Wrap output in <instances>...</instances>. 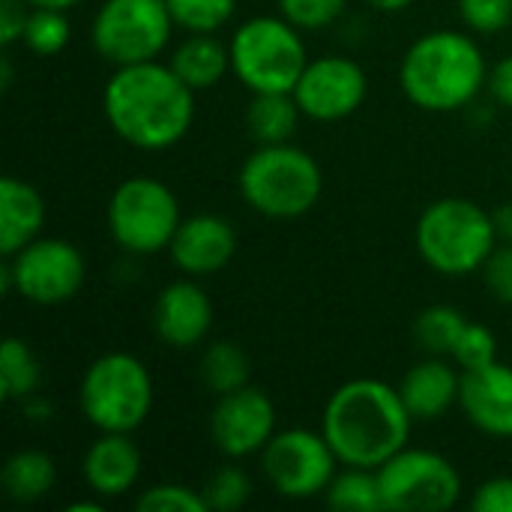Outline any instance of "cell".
<instances>
[{"label":"cell","instance_id":"6da1fadb","mask_svg":"<svg viewBox=\"0 0 512 512\" xmlns=\"http://www.w3.org/2000/svg\"><path fill=\"white\" fill-rule=\"evenodd\" d=\"M102 108L117 138L156 153L174 147L192 129L195 90L162 60L114 66L102 90Z\"/></svg>","mask_w":512,"mask_h":512},{"label":"cell","instance_id":"7a4b0ae2","mask_svg":"<svg viewBox=\"0 0 512 512\" xmlns=\"http://www.w3.org/2000/svg\"><path fill=\"white\" fill-rule=\"evenodd\" d=\"M414 423L399 387L378 378H354L336 387L321 414V432L336 459L372 471L408 447Z\"/></svg>","mask_w":512,"mask_h":512},{"label":"cell","instance_id":"3957f363","mask_svg":"<svg viewBox=\"0 0 512 512\" xmlns=\"http://www.w3.org/2000/svg\"><path fill=\"white\" fill-rule=\"evenodd\" d=\"M489 84L480 42L459 30H429L411 42L399 63L402 93L423 111L450 114L477 102Z\"/></svg>","mask_w":512,"mask_h":512},{"label":"cell","instance_id":"277c9868","mask_svg":"<svg viewBox=\"0 0 512 512\" xmlns=\"http://www.w3.org/2000/svg\"><path fill=\"white\" fill-rule=\"evenodd\" d=\"M417 252L441 276L480 273L495 252L498 231L489 210L468 198H438L417 219Z\"/></svg>","mask_w":512,"mask_h":512},{"label":"cell","instance_id":"5b68a950","mask_svg":"<svg viewBox=\"0 0 512 512\" xmlns=\"http://www.w3.org/2000/svg\"><path fill=\"white\" fill-rule=\"evenodd\" d=\"M237 186L255 213L267 219H300L318 204L324 174L312 153L291 141L258 144L243 162Z\"/></svg>","mask_w":512,"mask_h":512},{"label":"cell","instance_id":"8992f818","mask_svg":"<svg viewBox=\"0 0 512 512\" xmlns=\"http://www.w3.org/2000/svg\"><path fill=\"white\" fill-rule=\"evenodd\" d=\"M153 375L135 354L108 351L96 357L78 384V408L99 432H135L153 411Z\"/></svg>","mask_w":512,"mask_h":512},{"label":"cell","instance_id":"52a82bcc","mask_svg":"<svg viewBox=\"0 0 512 512\" xmlns=\"http://www.w3.org/2000/svg\"><path fill=\"white\" fill-rule=\"evenodd\" d=\"M231 45V72L249 93H294L309 51L300 27L282 15H255L246 18Z\"/></svg>","mask_w":512,"mask_h":512},{"label":"cell","instance_id":"ba28073f","mask_svg":"<svg viewBox=\"0 0 512 512\" xmlns=\"http://www.w3.org/2000/svg\"><path fill=\"white\" fill-rule=\"evenodd\" d=\"M111 240L129 255H159L171 246L183 213L168 183L156 177H126L108 198L105 210Z\"/></svg>","mask_w":512,"mask_h":512},{"label":"cell","instance_id":"9c48e42d","mask_svg":"<svg viewBox=\"0 0 512 512\" xmlns=\"http://www.w3.org/2000/svg\"><path fill=\"white\" fill-rule=\"evenodd\" d=\"M174 27L165 0H102L90 24V42L111 66H132L159 60Z\"/></svg>","mask_w":512,"mask_h":512},{"label":"cell","instance_id":"30bf717a","mask_svg":"<svg viewBox=\"0 0 512 512\" xmlns=\"http://www.w3.org/2000/svg\"><path fill=\"white\" fill-rule=\"evenodd\" d=\"M87 279V261L81 249L63 237H36L3 261L0 285L6 294H18L33 306L69 303Z\"/></svg>","mask_w":512,"mask_h":512},{"label":"cell","instance_id":"8fae6325","mask_svg":"<svg viewBox=\"0 0 512 512\" xmlns=\"http://www.w3.org/2000/svg\"><path fill=\"white\" fill-rule=\"evenodd\" d=\"M384 510L444 512L462 498V474L456 465L423 447H402L378 468Z\"/></svg>","mask_w":512,"mask_h":512},{"label":"cell","instance_id":"7c38bea8","mask_svg":"<svg viewBox=\"0 0 512 512\" xmlns=\"http://www.w3.org/2000/svg\"><path fill=\"white\" fill-rule=\"evenodd\" d=\"M342 462L336 459L324 432L282 429L261 450V471L270 489L291 501L318 498L333 483Z\"/></svg>","mask_w":512,"mask_h":512},{"label":"cell","instance_id":"4fadbf2b","mask_svg":"<svg viewBox=\"0 0 512 512\" xmlns=\"http://www.w3.org/2000/svg\"><path fill=\"white\" fill-rule=\"evenodd\" d=\"M369 93V78L366 69L342 54H324V57H309L297 87L294 99L303 111V117L318 120V123H336L360 111Z\"/></svg>","mask_w":512,"mask_h":512},{"label":"cell","instance_id":"5bb4252c","mask_svg":"<svg viewBox=\"0 0 512 512\" xmlns=\"http://www.w3.org/2000/svg\"><path fill=\"white\" fill-rule=\"evenodd\" d=\"M273 435L276 405L264 390L246 384L234 393L216 396L210 414V438L225 459L240 462L249 456H261Z\"/></svg>","mask_w":512,"mask_h":512},{"label":"cell","instance_id":"9a60e30c","mask_svg":"<svg viewBox=\"0 0 512 512\" xmlns=\"http://www.w3.org/2000/svg\"><path fill=\"white\" fill-rule=\"evenodd\" d=\"M153 330L162 345L174 351L198 348L213 330V303L207 291L192 279H177L156 294Z\"/></svg>","mask_w":512,"mask_h":512},{"label":"cell","instance_id":"2e32d148","mask_svg":"<svg viewBox=\"0 0 512 512\" xmlns=\"http://www.w3.org/2000/svg\"><path fill=\"white\" fill-rule=\"evenodd\" d=\"M234 252H237V231L225 216H216V213L183 216L168 246L174 267L192 279H204V276L225 270Z\"/></svg>","mask_w":512,"mask_h":512},{"label":"cell","instance_id":"e0dca14e","mask_svg":"<svg viewBox=\"0 0 512 512\" xmlns=\"http://www.w3.org/2000/svg\"><path fill=\"white\" fill-rule=\"evenodd\" d=\"M459 408L489 438H512V366L495 360L462 372Z\"/></svg>","mask_w":512,"mask_h":512},{"label":"cell","instance_id":"ac0fdd59","mask_svg":"<svg viewBox=\"0 0 512 512\" xmlns=\"http://www.w3.org/2000/svg\"><path fill=\"white\" fill-rule=\"evenodd\" d=\"M141 471L144 459L129 432H99L81 462L84 486L102 501L132 492L141 480Z\"/></svg>","mask_w":512,"mask_h":512},{"label":"cell","instance_id":"d6986e66","mask_svg":"<svg viewBox=\"0 0 512 512\" xmlns=\"http://www.w3.org/2000/svg\"><path fill=\"white\" fill-rule=\"evenodd\" d=\"M399 393L414 420H420V423L441 420L447 411H453L459 405L462 369L450 357L426 354V360H420L417 366H411L405 372Z\"/></svg>","mask_w":512,"mask_h":512},{"label":"cell","instance_id":"ffe728a7","mask_svg":"<svg viewBox=\"0 0 512 512\" xmlns=\"http://www.w3.org/2000/svg\"><path fill=\"white\" fill-rule=\"evenodd\" d=\"M45 201L36 186L21 177H3L0 183V252L3 258L15 255L36 237L45 225Z\"/></svg>","mask_w":512,"mask_h":512},{"label":"cell","instance_id":"44dd1931","mask_svg":"<svg viewBox=\"0 0 512 512\" xmlns=\"http://www.w3.org/2000/svg\"><path fill=\"white\" fill-rule=\"evenodd\" d=\"M168 63L195 93L210 90L231 72V45L216 33H189L171 51Z\"/></svg>","mask_w":512,"mask_h":512},{"label":"cell","instance_id":"7402d4cb","mask_svg":"<svg viewBox=\"0 0 512 512\" xmlns=\"http://www.w3.org/2000/svg\"><path fill=\"white\" fill-rule=\"evenodd\" d=\"M57 483V465L42 450H18L3 462L0 486L15 504H33L45 498Z\"/></svg>","mask_w":512,"mask_h":512},{"label":"cell","instance_id":"603a6c76","mask_svg":"<svg viewBox=\"0 0 512 512\" xmlns=\"http://www.w3.org/2000/svg\"><path fill=\"white\" fill-rule=\"evenodd\" d=\"M303 111L294 93H252L246 108L249 135L258 144H285L294 138Z\"/></svg>","mask_w":512,"mask_h":512},{"label":"cell","instance_id":"cb8c5ba5","mask_svg":"<svg viewBox=\"0 0 512 512\" xmlns=\"http://www.w3.org/2000/svg\"><path fill=\"white\" fill-rule=\"evenodd\" d=\"M198 375H201V384L213 396H225V393H234L249 384L252 363L237 342L216 339L204 348V354L198 360Z\"/></svg>","mask_w":512,"mask_h":512},{"label":"cell","instance_id":"d4e9b609","mask_svg":"<svg viewBox=\"0 0 512 512\" xmlns=\"http://www.w3.org/2000/svg\"><path fill=\"white\" fill-rule=\"evenodd\" d=\"M42 387V363L33 354V348L18 339L9 336L0 348V393L6 402H18L24 405L27 399L39 396Z\"/></svg>","mask_w":512,"mask_h":512},{"label":"cell","instance_id":"484cf974","mask_svg":"<svg viewBox=\"0 0 512 512\" xmlns=\"http://www.w3.org/2000/svg\"><path fill=\"white\" fill-rule=\"evenodd\" d=\"M324 501L345 512H378L384 510L378 471L372 468H348L342 465L333 483L324 492Z\"/></svg>","mask_w":512,"mask_h":512},{"label":"cell","instance_id":"4316f807","mask_svg":"<svg viewBox=\"0 0 512 512\" xmlns=\"http://www.w3.org/2000/svg\"><path fill=\"white\" fill-rule=\"evenodd\" d=\"M468 318L453 306H429L414 321V339L417 345L432 357H450Z\"/></svg>","mask_w":512,"mask_h":512},{"label":"cell","instance_id":"83f0119b","mask_svg":"<svg viewBox=\"0 0 512 512\" xmlns=\"http://www.w3.org/2000/svg\"><path fill=\"white\" fill-rule=\"evenodd\" d=\"M165 3L174 24L186 33H216L237 12V0H165Z\"/></svg>","mask_w":512,"mask_h":512},{"label":"cell","instance_id":"f1b7e54d","mask_svg":"<svg viewBox=\"0 0 512 512\" xmlns=\"http://www.w3.org/2000/svg\"><path fill=\"white\" fill-rule=\"evenodd\" d=\"M69 33H72V27H69V18H66L63 9H30L21 42L33 54L54 57V54H60L66 48Z\"/></svg>","mask_w":512,"mask_h":512},{"label":"cell","instance_id":"f546056e","mask_svg":"<svg viewBox=\"0 0 512 512\" xmlns=\"http://www.w3.org/2000/svg\"><path fill=\"white\" fill-rule=\"evenodd\" d=\"M201 492H204V501H207L210 512H234L249 501L252 480L240 465H225L207 477Z\"/></svg>","mask_w":512,"mask_h":512},{"label":"cell","instance_id":"4dcf8cb0","mask_svg":"<svg viewBox=\"0 0 512 512\" xmlns=\"http://www.w3.org/2000/svg\"><path fill=\"white\" fill-rule=\"evenodd\" d=\"M135 507L141 512H210L204 492L183 483H159L138 495Z\"/></svg>","mask_w":512,"mask_h":512},{"label":"cell","instance_id":"1f68e13d","mask_svg":"<svg viewBox=\"0 0 512 512\" xmlns=\"http://www.w3.org/2000/svg\"><path fill=\"white\" fill-rule=\"evenodd\" d=\"M450 360H456V366L462 372L468 369H480V366H489L498 360V339L495 333L486 327V324H477V321H468Z\"/></svg>","mask_w":512,"mask_h":512},{"label":"cell","instance_id":"d6a6232c","mask_svg":"<svg viewBox=\"0 0 512 512\" xmlns=\"http://www.w3.org/2000/svg\"><path fill=\"white\" fill-rule=\"evenodd\" d=\"M279 15L288 18L300 30H324L336 24L348 6V0H276Z\"/></svg>","mask_w":512,"mask_h":512},{"label":"cell","instance_id":"836d02e7","mask_svg":"<svg viewBox=\"0 0 512 512\" xmlns=\"http://www.w3.org/2000/svg\"><path fill=\"white\" fill-rule=\"evenodd\" d=\"M459 15L471 33H498L512 21V0H459Z\"/></svg>","mask_w":512,"mask_h":512},{"label":"cell","instance_id":"e575fe53","mask_svg":"<svg viewBox=\"0 0 512 512\" xmlns=\"http://www.w3.org/2000/svg\"><path fill=\"white\" fill-rule=\"evenodd\" d=\"M480 273H483L489 294L498 303L512 306V243H498Z\"/></svg>","mask_w":512,"mask_h":512},{"label":"cell","instance_id":"d590c367","mask_svg":"<svg viewBox=\"0 0 512 512\" xmlns=\"http://www.w3.org/2000/svg\"><path fill=\"white\" fill-rule=\"evenodd\" d=\"M474 512H512V477H492L486 480L474 498H471Z\"/></svg>","mask_w":512,"mask_h":512},{"label":"cell","instance_id":"8d00e7d4","mask_svg":"<svg viewBox=\"0 0 512 512\" xmlns=\"http://www.w3.org/2000/svg\"><path fill=\"white\" fill-rule=\"evenodd\" d=\"M27 0H0V45L9 48L24 39V27L30 18Z\"/></svg>","mask_w":512,"mask_h":512},{"label":"cell","instance_id":"74e56055","mask_svg":"<svg viewBox=\"0 0 512 512\" xmlns=\"http://www.w3.org/2000/svg\"><path fill=\"white\" fill-rule=\"evenodd\" d=\"M486 90L492 93V99L504 108L512 111V54H507L504 60H498L492 69H489V84Z\"/></svg>","mask_w":512,"mask_h":512},{"label":"cell","instance_id":"f35d334b","mask_svg":"<svg viewBox=\"0 0 512 512\" xmlns=\"http://www.w3.org/2000/svg\"><path fill=\"white\" fill-rule=\"evenodd\" d=\"M495 219V231H498V240L501 243H512V204H504L492 213Z\"/></svg>","mask_w":512,"mask_h":512},{"label":"cell","instance_id":"ab89813d","mask_svg":"<svg viewBox=\"0 0 512 512\" xmlns=\"http://www.w3.org/2000/svg\"><path fill=\"white\" fill-rule=\"evenodd\" d=\"M78 3H84V0H27V6H33V9H63V12H69Z\"/></svg>","mask_w":512,"mask_h":512},{"label":"cell","instance_id":"60d3db41","mask_svg":"<svg viewBox=\"0 0 512 512\" xmlns=\"http://www.w3.org/2000/svg\"><path fill=\"white\" fill-rule=\"evenodd\" d=\"M369 6H375V9H381V12H402V9H408L414 0H366Z\"/></svg>","mask_w":512,"mask_h":512},{"label":"cell","instance_id":"b9f144b4","mask_svg":"<svg viewBox=\"0 0 512 512\" xmlns=\"http://www.w3.org/2000/svg\"><path fill=\"white\" fill-rule=\"evenodd\" d=\"M69 512H102V504L99 501H75V504H69Z\"/></svg>","mask_w":512,"mask_h":512}]
</instances>
